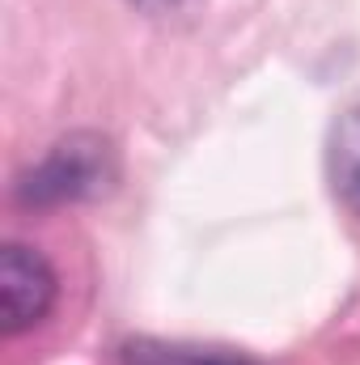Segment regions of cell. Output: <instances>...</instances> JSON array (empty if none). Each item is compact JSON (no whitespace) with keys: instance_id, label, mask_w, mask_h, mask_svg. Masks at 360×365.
I'll return each instance as SVG.
<instances>
[{"instance_id":"1","label":"cell","mask_w":360,"mask_h":365,"mask_svg":"<svg viewBox=\"0 0 360 365\" xmlns=\"http://www.w3.org/2000/svg\"><path fill=\"white\" fill-rule=\"evenodd\" d=\"M119 182V153L102 132L60 136L34 166L13 182V200L21 208H68L110 195Z\"/></svg>"},{"instance_id":"2","label":"cell","mask_w":360,"mask_h":365,"mask_svg":"<svg viewBox=\"0 0 360 365\" xmlns=\"http://www.w3.org/2000/svg\"><path fill=\"white\" fill-rule=\"evenodd\" d=\"M55 268L43 251L26 242H9L0 251V331L13 340L38 327L55 306Z\"/></svg>"},{"instance_id":"3","label":"cell","mask_w":360,"mask_h":365,"mask_svg":"<svg viewBox=\"0 0 360 365\" xmlns=\"http://www.w3.org/2000/svg\"><path fill=\"white\" fill-rule=\"evenodd\" d=\"M327 179L335 200L360 221V102L344 106L327 132Z\"/></svg>"},{"instance_id":"4","label":"cell","mask_w":360,"mask_h":365,"mask_svg":"<svg viewBox=\"0 0 360 365\" xmlns=\"http://www.w3.org/2000/svg\"><path fill=\"white\" fill-rule=\"evenodd\" d=\"M123 365H255L246 353L233 349H203V344H179V340H127Z\"/></svg>"},{"instance_id":"5","label":"cell","mask_w":360,"mask_h":365,"mask_svg":"<svg viewBox=\"0 0 360 365\" xmlns=\"http://www.w3.org/2000/svg\"><path fill=\"white\" fill-rule=\"evenodd\" d=\"M127 4H136V9H144L153 17H179V13H191L199 0H127Z\"/></svg>"}]
</instances>
